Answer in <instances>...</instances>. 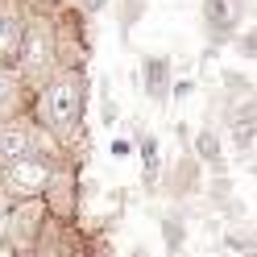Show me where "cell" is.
Segmentation results:
<instances>
[{"mask_svg":"<svg viewBox=\"0 0 257 257\" xmlns=\"http://www.w3.org/2000/svg\"><path fill=\"white\" fill-rule=\"evenodd\" d=\"M87 104H91V75L87 71H58L34 95V120L67 150L79 166H87Z\"/></svg>","mask_w":257,"mask_h":257,"instance_id":"obj_1","label":"cell"},{"mask_svg":"<svg viewBox=\"0 0 257 257\" xmlns=\"http://www.w3.org/2000/svg\"><path fill=\"white\" fill-rule=\"evenodd\" d=\"M46 212L42 199H21V203H9V216H5V228H0V253L5 257H25L38 249V236L46 228Z\"/></svg>","mask_w":257,"mask_h":257,"instance_id":"obj_2","label":"cell"},{"mask_svg":"<svg viewBox=\"0 0 257 257\" xmlns=\"http://www.w3.org/2000/svg\"><path fill=\"white\" fill-rule=\"evenodd\" d=\"M54 58L58 71H87L91 62V21L75 9L54 13Z\"/></svg>","mask_w":257,"mask_h":257,"instance_id":"obj_3","label":"cell"},{"mask_svg":"<svg viewBox=\"0 0 257 257\" xmlns=\"http://www.w3.org/2000/svg\"><path fill=\"white\" fill-rule=\"evenodd\" d=\"M54 162L42 154H29V158H17V162L0 166V191H5L9 203H21V199H42L46 187L54 179Z\"/></svg>","mask_w":257,"mask_h":257,"instance_id":"obj_4","label":"cell"},{"mask_svg":"<svg viewBox=\"0 0 257 257\" xmlns=\"http://www.w3.org/2000/svg\"><path fill=\"white\" fill-rule=\"evenodd\" d=\"M220 116H224V133L228 128H249L257 133V83L245 79L240 71H220Z\"/></svg>","mask_w":257,"mask_h":257,"instance_id":"obj_5","label":"cell"},{"mask_svg":"<svg viewBox=\"0 0 257 257\" xmlns=\"http://www.w3.org/2000/svg\"><path fill=\"white\" fill-rule=\"evenodd\" d=\"M46 212L62 224H83V166H58L50 187H46Z\"/></svg>","mask_w":257,"mask_h":257,"instance_id":"obj_6","label":"cell"},{"mask_svg":"<svg viewBox=\"0 0 257 257\" xmlns=\"http://www.w3.org/2000/svg\"><path fill=\"white\" fill-rule=\"evenodd\" d=\"M199 17H203L207 46L220 50V46H232V38L245 29L249 0H199Z\"/></svg>","mask_w":257,"mask_h":257,"instance_id":"obj_7","label":"cell"},{"mask_svg":"<svg viewBox=\"0 0 257 257\" xmlns=\"http://www.w3.org/2000/svg\"><path fill=\"white\" fill-rule=\"evenodd\" d=\"M203 187H207V183H203V166H199V158L191 154V146H183V154L162 170V187H158V195H166L170 203L187 207L191 199H199V195H203Z\"/></svg>","mask_w":257,"mask_h":257,"instance_id":"obj_8","label":"cell"},{"mask_svg":"<svg viewBox=\"0 0 257 257\" xmlns=\"http://www.w3.org/2000/svg\"><path fill=\"white\" fill-rule=\"evenodd\" d=\"M137 75H141V91L154 108H170V87H174V58L170 54H141L137 62Z\"/></svg>","mask_w":257,"mask_h":257,"instance_id":"obj_9","label":"cell"},{"mask_svg":"<svg viewBox=\"0 0 257 257\" xmlns=\"http://www.w3.org/2000/svg\"><path fill=\"white\" fill-rule=\"evenodd\" d=\"M133 146H137V158H141V191L154 199L158 187H162V170H166V158H162V137L146 124H133Z\"/></svg>","mask_w":257,"mask_h":257,"instance_id":"obj_10","label":"cell"},{"mask_svg":"<svg viewBox=\"0 0 257 257\" xmlns=\"http://www.w3.org/2000/svg\"><path fill=\"white\" fill-rule=\"evenodd\" d=\"M29 29V9L21 0H0V67H17Z\"/></svg>","mask_w":257,"mask_h":257,"instance_id":"obj_11","label":"cell"},{"mask_svg":"<svg viewBox=\"0 0 257 257\" xmlns=\"http://www.w3.org/2000/svg\"><path fill=\"white\" fill-rule=\"evenodd\" d=\"M34 95L21 83L17 67H0V120H17V116H34Z\"/></svg>","mask_w":257,"mask_h":257,"instance_id":"obj_12","label":"cell"},{"mask_svg":"<svg viewBox=\"0 0 257 257\" xmlns=\"http://www.w3.org/2000/svg\"><path fill=\"white\" fill-rule=\"evenodd\" d=\"M191 154L199 158L203 170L212 174H228V154H224V133L216 128V120H207L195 128V137H191Z\"/></svg>","mask_w":257,"mask_h":257,"instance_id":"obj_13","label":"cell"},{"mask_svg":"<svg viewBox=\"0 0 257 257\" xmlns=\"http://www.w3.org/2000/svg\"><path fill=\"white\" fill-rule=\"evenodd\" d=\"M29 154H34V116L0 120V166L29 158Z\"/></svg>","mask_w":257,"mask_h":257,"instance_id":"obj_14","label":"cell"},{"mask_svg":"<svg viewBox=\"0 0 257 257\" xmlns=\"http://www.w3.org/2000/svg\"><path fill=\"white\" fill-rule=\"evenodd\" d=\"M158 232H162V245H166L170 257H187V240H191L187 207H179V203L162 207V216H158Z\"/></svg>","mask_w":257,"mask_h":257,"instance_id":"obj_15","label":"cell"},{"mask_svg":"<svg viewBox=\"0 0 257 257\" xmlns=\"http://www.w3.org/2000/svg\"><path fill=\"white\" fill-rule=\"evenodd\" d=\"M146 0H116V34H120V42L128 46L133 42V29H137V21L146 17Z\"/></svg>","mask_w":257,"mask_h":257,"instance_id":"obj_16","label":"cell"},{"mask_svg":"<svg viewBox=\"0 0 257 257\" xmlns=\"http://www.w3.org/2000/svg\"><path fill=\"white\" fill-rule=\"evenodd\" d=\"M95 87H100V124H104V128H116V120H120V104H116V95H112V79L104 75Z\"/></svg>","mask_w":257,"mask_h":257,"instance_id":"obj_17","label":"cell"},{"mask_svg":"<svg viewBox=\"0 0 257 257\" xmlns=\"http://www.w3.org/2000/svg\"><path fill=\"white\" fill-rule=\"evenodd\" d=\"M232 50L245 58V62H257V21H253L249 29H240V34L232 38Z\"/></svg>","mask_w":257,"mask_h":257,"instance_id":"obj_18","label":"cell"},{"mask_svg":"<svg viewBox=\"0 0 257 257\" xmlns=\"http://www.w3.org/2000/svg\"><path fill=\"white\" fill-rule=\"evenodd\" d=\"M108 5H112V0H62V9H75L79 17H87V21H95Z\"/></svg>","mask_w":257,"mask_h":257,"instance_id":"obj_19","label":"cell"},{"mask_svg":"<svg viewBox=\"0 0 257 257\" xmlns=\"http://www.w3.org/2000/svg\"><path fill=\"white\" fill-rule=\"evenodd\" d=\"M21 5L29 9V17H54L62 9V0H21Z\"/></svg>","mask_w":257,"mask_h":257,"instance_id":"obj_20","label":"cell"},{"mask_svg":"<svg viewBox=\"0 0 257 257\" xmlns=\"http://www.w3.org/2000/svg\"><path fill=\"white\" fill-rule=\"evenodd\" d=\"M195 79H174V87H170V104H187L191 95H195Z\"/></svg>","mask_w":257,"mask_h":257,"instance_id":"obj_21","label":"cell"},{"mask_svg":"<svg viewBox=\"0 0 257 257\" xmlns=\"http://www.w3.org/2000/svg\"><path fill=\"white\" fill-rule=\"evenodd\" d=\"M133 137H112V146H108V154L116 158V162H124V158H133Z\"/></svg>","mask_w":257,"mask_h":257,"instance_id":"obj_22","label":"cell"},{"mask_svg":"<svg viewBox=\"0 0 257 257\" xmlns=\"http://www.w3.org/2000/svg\"><path fill=\"white\" fill-rule=\"evenodd\" d=\"M5 216H9V199H5V191H0V228H5Z\"/></svg>","mask_w":257,"mask_h":257,"instance_id":"obj_23","label":"cell"},{"mask_svg":"<svg viewBox=\"0 0 257 257\" xmlns=\"http://www.w3.org/2000/svg\"><path fill=\"white\" fill-rule=\"evenodd\" d=\"M124 257H150V253H146V245H133V249L124 253Z\"/></svg>","mask_w":257,"mask_h":257,"instance_id":"obj_24","label":"cell"},{"mask_svg":"<svg viewBox=\"0 0 257 257\" xmlns=\"http://www.w3.org/2000/svg\"><path fill=\"white\" fill-rule=\"evenodd\" d=\"M0 257H5V253H0Z\"/></svg>","mask_w":257,"mask_h":257,"instance_id":"obj_25","label":"cell"}]
</instances>
